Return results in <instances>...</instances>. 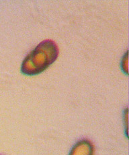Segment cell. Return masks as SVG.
<instances>
[{
    "label": "cell",
    "instance_id": "6da1fadb",
    "mask_svg": "<svg viewBox=\"0 0 129 155\" xmlns=\"http://www.w3.org/2000/svg\"><path fill=\"white\" fill-rule=\"evenodd\" d=\"M59 47L51 39H45L27 55L21 65V72L26 76H36L43 72L58 58Z\"/></svg>",
    "mask_w": 129,
    "mask_h": 155
},
{
    "label": "cell",
    "instance_id": "7a4b0ae2",
    "mask_svg": "<svg viewBox=\"0 0 129 155\" xmlns=\"http://www.w3.org/2000/svg\"><path fill=\"white\" fill-rule=\"evenodd\" d=\"M95 147L88 139H82L77 141L71 148L69 155H94Z\"/></svg>",
    "mask_w": 129,
    "mask_h": 155
},
{
    "label": "cell",
    "instance_id": "3957f363",
    "mask_svg": "<svg viewBox=\"0 0 129 155\" xmlns=\"http://www.w3.org/2000/svg\"><path fill=\"white\" fill-rule=\"evenodd\" d=\"M128 51H127V52L125 53V54L124 55L121 61V68L122 70L123 71L126 75H128Z\"/></svg>",
    "mask_w": 129,
    "mask_h": 155
}]
</instances>
